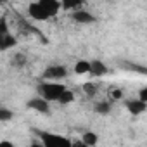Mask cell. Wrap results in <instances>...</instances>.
I'll return each mask as SVG.
<instances>
[{"label":"cell","instance_id":"1","mask_svg":"<svg viewBox=\"0 0 147 147\" xmlns=\"http://www.w3.org/2000/svg\"><path fill=\"white\" fill-rule=\"evenodd\" d=\"M64 92H66V87L57 82H43L38 85V94L47 102H55V100L59 102V99Z\"/></svg>","mask_w":147,"mask_h":147},{"label":"cell","instance_id":"2","mask_svg":"<svg viewBox=\"0 0 147 147\" xmlns=\"http://www.w3.org/2000/svg\"><path fill=\"white\" fill-rule=\"evenodd\" d=\"M35 131L42 138V144L45 147H73V142L66 138L64 135L52 133V131H42V130H35Z\"/></svg>","mask_w":147,"mask_h":147},{"label":"cell","instance_id":"3","mask_svg":"<svg viewBox=\"0 0 147 147\" xmlns=\"http://www.w3.org/2000/svg\"><path fill=\"white\" fill-rule=\"evenodd\" d=\"M66 76H67V69H66V66H61V64L49 66L43 71V80H47V82H59Z\"/></svg>","mask_w":147,"mask_h":147},{"label":"cell","instance_id":"4","mask_svg":"<svg viewBox=\"0 0 147 147\" xmlns=\"http://www.w3.org/2000/svg\"><path fill=\"white\" fill-rule=\"evenodd\" d=\"M28 16L35 21H47L50 16L47 14V11L40 5V2H31L28 5Z\"/></svg>","mask_w":147,"mask_h":147},{"label":"cell","instance_id":"5","mask_svg":"<svg viewBox=\"0 0 147 147\" xmlns=\"http://www.w3.org/2000/svg\"><path fill=\"white\" fill-rule=\"evenodd\" d=\"M125 107H126V111H128L130 114H133V116H138V114H142V113L147 111V104L142 102L138 97H137V99H126V100H125Z\"/></svg>","mask_w":147,"mask_h":147},{"label":"cell","instance_id":"6","mask_svg":"<svg viewBox=\"0 0 147 147\" xmlns=\"http://www.w3.org/2000/svg\"><path fill=\"white\" fill-rule=\"evenodd\" d=\"M26 106H28L30 109L36 111V113H42V114H49V113H50V102H47V100H45V99H42L40 95H38V97H33V99H30Z\"/></svg>","mask_w":147,"mask_h":147},{"label":"cell","instance_id":"7","mask_svg":"<svg viewBox=\"0 0 147 147\" xmlns=\"http://www.w3.org/2000/svg\"><path fill=\"white\" fill-rule=\"evenodd\" d=\"M71 18H73V21H76V23H80V24H92V23H95L97 21V18L92 14V12H88V11H75L71 14Z\"/></svg>","mask_w":147,"mask_h":147},{"label":"cell","instance_id":"8","mask_svg":"<svg viewBox=\"0 0 147 147\" xmlns=\"http://www.w3.org/2000/svg\"><path fill=\"white\" fill-rule=\"evenodd\" d=\"M40 5L47 11V14H49L50 18L55 16V14L61 11V7H62V4L57 2V0H40Z\"/></svg>","mask_w":147,"mask_h":147},{"label":"cell","instance_id":"9","mask_svg":"<svg viewBox=\"0 0 147 147\" xmlns=\"http://www.w3.org/2000/svg\"><path fill=\"white\" fill-rule=\"evenodd\" d=\"M107 66L102 62V61H92V71H90V75L92 76H104V75H107Z\"/></svg>","mask_w":147,"mask_h":147},{"label":"cell","instance_id":"10","mask_svg":"<svg viewBox=\"0 0 147 147\" xmlns=\"http://www.w3.org/2000/svg\"><path fill=\"white\" fill-rule=\"evenodd\" d=\"M16 43H18V42H16V38H14L11 33H9V35H2V36H0V50H2V52H5V50L12 49Z\"/></svg>","mask_w":147,"mask_h":147},{"label":"cell","instance_id":"11","mask_svg":"<svg viewBox=\"0 0 147 147\" xmlns=\"http://www.w3.org/2000/svg\"><path fill=\"white\" fill-rule=\"evenodd\" d=\"M90 71H92V62L90 61H78L75 64L76 75H90Z\"/></svg>","mask_w":147,"mask_h":147},{"label":"cell","instance_id":"12","mask_svg":"<svg viewBox=\"0 0 147 147\" xmlns=\"http://www.w3.org/2000/svg\"><path fill=\"white\" fill-rule=\"evenodd\" d=\"M82 142L87 144L88 147H94V145H97V142H99V135L94 133V131H85V133L82 135Z\"/></svg>","mask_w":147,"mask_h":147},{"label":"cell","instance_id":"13","mask_svg":"<svg viewBox=\"0 0 147 147\" xmlns=\"http://www.w3.org/2000/svg\"><path fill=\"white\" fill-rule=\"evenodd\" d=\"M95 113L97 114H102V116H106V114H109L111 113V104L107 102V100H100V102H97L95 104Z\"/></svg>","mask_w":147,"mask_h":147},{"label":"cell","instance_id":"14","mask_svg":"<svg viewBox=\"0 0 147 147\" xmlns=\"http://www.w3.org/2000/svg\"><path fill=\"white\" fill-rule=\"evenodd\" d=\"M82 90H83V92H85L88 97H94V95L97 94V87H95V83H92V82H87V83H83Z\"/></svg>","mask_w":147,"mask_h":147},{"label":"cell","instance_id":"15","mask_svg":"<svg viewBox=\"0 0 147 147\" xmlns=\"http://www.w3.org/2000/svg\"><path fill=\"white\" fill-rule=\"evenodd\" d=\"M73 100H75V94H73L71 90H66V92L61 95V99H59V104L66 106V104H69V102H73Z\"/></svg>","mask_w":147,"mask_h":147},{"label":"cell","instance_id":"16","mask_svg":"<svg viewBox=\"0 0 147 147\" xmlns=\"http://www.w3.org/2000/svg\"><path fill=\"white\" fill-rule=\"evenodd\" d=\"M11 62H12L16 67H23V66L26 64V57H24V54H14V57L11 59Z\"/></svg>","mask_w":147,"mask_h":147},{"label":"cell","instance_id":"17","mask_svg":"<svg viewBox=\"0 0 147 147\" xmlns=\"http://www.w3.org/2000/svg\"><path fill=\"white\" fill-rule=\"evenodd\" d=\"M14 118V113L12 111H9L7 107H2V109H0V121H9V119H12Z\"/></svg>","mask_w":147,"mask_h":147},{"label":"cell","instance_id":"18","mask_svg":"<svg viewBox=\"0 0 147 147\" xmlns=\"http://www.w3.org/2000/svg\"><path fill=\"white\" fill-rule=\"evenodd\" d=\"M2 35H9V24H7V18L5 16L0 18V36Z\"/></svg>","mask_w":147,"mask_h":147},{"label":"cell","instance_id":"19","mask_svg":"<svg viewBox=\"0 0 147 147\" xmlns=\"http://www.w3.org/2000/svg\"><path fill=\"white\" fill-rule=\"evenodd\" d=\"M111 97H113L114 100H119V99L123 97V92H121L119 88H113V90H111Z\"/></svg>","mask_w":147,"mask_h":147},{"label":"cell","instance_id":"20","mask_svg":"<svg viewBox=\"0 0 147 147\" xmlns=\"http://www.w3.org/2000/svg\"><path fill=\"white\" fill-rule=\"evenodd\" d=\"M138 99H140L142 102H145V104H147V87H144V88H140V90H138Z\"/></svg>","mask_w":147,"mask_h":147},{"label":"cell","instance_id":"21","mask_svg":"<svg viewBox=\"0 0 147 147\" xmlns=\"http://www.w3.org/2000/svg\"><path fill=\"white\" fill-rule=\"evenodd\" d=\"M80 5H82V2H66V4H62L64 9H76Z\"/></svg>","mask_w":147,"mask_h":147},{"label":"cell","instance_id":"22","mask_svg":"<svg viewBox=\"0 0 147 147\" xmlns=\"http://www.w3.org/2000/svg\"><path fill=\"white\" fill-rule=\"evenodd\" d=\"M0 147H16L12 142H9V140H2L0 142Z\"/></svg>","mask_w":147,"mask_h":147},{"label":"cell","instance_id":"23","mask_svg":"<svg viewBox=\"0 0 147 147\" xmlns=\"http://www.w3.org/2000/svg\"><path fill=\"white\" fill-rule=\"evenodd\" d=\"M73 147H88L87 144H83L82 140H76V142H73Z\"/></svg>","mask_w":147,"mask_h":147},{"label":"cell","instance_id":"24","mask_svg":"<svg viewBox=\"0 0 147 147\" xmlns=\"http://www.w3.org/2000/svg\"><path fill=\"white\" fill-rule=\"evenodd\" d=\"M30 147H45V145H43V144H38V142H33Z\"/></svg>","mask_w":147,"mask_h":147}]
</instances>
